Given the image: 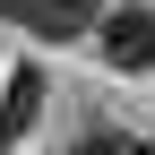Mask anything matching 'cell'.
Masks as SVG:
<instances>
[{
  "instance_id": "cell-1",
  "label": "cell",
  "mask_w": 155,
  "mask_h": 155,
  "mask_svg": "<svg viewBox=\"0 0 155 155\" xmlns=\"http://www.w3.org/2000/svg\"><path fill=\"white\" fill-rule=\"evenodd\" d=\"M95 43H104L112 78H147L155 69V9H95Z\"/></svg>"
},
{
  "instance_id": "cell-2",
  "label": "cell",
  "mask_w": 155,
  "mask_h": 155,
  "mask_svg": "<svg viewBox=\"0 0 155 155\" xmlns=\"http://www.w3.org/2000/svg\"><path fill=\"white\" fill-rule=\"evenodd\" d=\"M95 9L104 0H0V17L26 35H43V43H78V35L95 26Z\"/></svg>"
},
{
  "instance_id": "cell-3",
  "label": "cell",
  "mask_w": 155,
  "mask_h": 155,
  "mask_svg": "<svg viewBox=\"0 0 155 155\" xmlns=\"http://www.w3.org/2000/svg\"><path fill=\"white\" fill-rule=\"evenodd\" d=\"M35 112H43V78H35V69H17V78H9V95H0V155L26 138V121H35Z\"/></svg>"
},
{
  "instance_id": "cell-4",
  "label": "cell",
  "mask_w": 155,
  "mask_h": 155,
  "mask_svg": "<svg viewBox=\"0 0 155 155\" xmlns=\"http://www.w3.org/2000/svg\"><path fill=\"white\" fill-rule=\"evenodd\" d=\"M69 155H155V147H147V138H129V129H86Z\"/></svg>"
}]
</instances>
